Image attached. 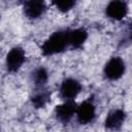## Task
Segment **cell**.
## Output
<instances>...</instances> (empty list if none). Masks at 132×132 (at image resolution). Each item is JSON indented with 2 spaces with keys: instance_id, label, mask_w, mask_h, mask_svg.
Segmentation results:
<instances>
[{
  "instance_id": "cell-1",
  "label": "cell",
  "mask_w": 132,
  "mask_h": 132,
  "mask_svg": "<svg viewBox=\"0 0 132 132\" xmlns=\"http://www.w3.org/2000/svg\"><path fill=\"white\" fill-rule=\"evenodd\" d=\"M69 45V30H58L48 36L41 45V53L45 57L60 54Z\"/></svg>"
},
{
  "instance_id": "cell-2",
  "label": "cell",
  "mask_w": 132,
  "mask_h": 132,
  "mask_svg": "<svg viewBox=\"0 0 132 132\" xmlns=\"http://www.w3.org/2000/svg\"><path fill=\"white\" fill-rule=\"evenodd\" d=\"M25 61H26V54L24 48L22 46L15 45L11 47L6 55L5 58L6 70L10 73H15L22 68Z\"/></svg>"
},
{
  "instance_id": "cell-3",
  "label": "cell",
  "mask_w": 132,
  "mask_h": 132,
  "mask_svg": "<svg viewBox=\"0 0 132 132\" xmlns=\"http://www.w3.org/2000/svg\"><path fill=\"white\" fill-rule=\"evenodd\" d=\"M126 71V65L122 58L112 57L104 65L103 74L108 80H118L120 79Z\"/></svg>"
},
{
  "instance_id": "cell-4",
  "label": "cell",
  "mask_w": 132,
  "mask_h": 132,
  "mask_svg": "<svg viewBox=\"0 0 132 132\" xmlns=\"http://www.w3.org/2000/svg\"><path fill=\"white\" fill-rule=\"evenodd\" d=\"M81 89L82 87L79 80L73 77H67L63 79V81L60 85V89H59L60 97L64 101L74 100L80 93Z\"/></svg>"
},
{
  "instance_id": "cell-5",
  "label": "cell",
  "mask_w": 132,
  "mask_h": 132,
  "mask_svg": "<svg viewBox=\"0 0 132 132\" xmlns=\"http://www.w3.org/2000/svg\"><path fill=\"white\" fill-rule=\"evenodd\" d=\"M76 120L80 125L92 123L96 118V105L94 101L89 98L82 101L76 108Z\"/></svg>"
},
{
  "instance_id": "cell-6",
  "label": "cell",
  "mask_w": 132,
  "mask_h": 132,
  "mask_svg": "<svg viewBox=\"0 0 132 132\" xmlns=\"http://www.w3.org/2000/svg\"><path fill=\"white\" fill-rule=\"evenodd\" d=\"M76 108H77V105L74 102V100L64 101L63 103L55 107L54 114L60 123L67 124L71 121L73 116L76 113Z\"/></svg>"
},
{
  "instance_id": "cell-7",
  "label": "cell",
  "mask_w": 132,
  "mask_h": 132,
  "mask_svg": "<svg viewBox=\"0 0 132 132\" xmlns=\"http://www.w3.org/2000/svg\"><path fill=\"white\" fill-rule=\"evenodd\" d=\"M129 11V6L127 2L113 0L110 1L105 7V14L107 18L114 21H122Z\"/></svg>"
},
{
  "instance_id": "cell-8",
  "label": "cell",
  "mask_w": 132,
  "mask_h": 132,
  "mask_svg": "<svg viewBox=\"0 0 132 132\" xmlns=\"http://www.w3.org/2000/svg\"><path fill=\"white\" fill-rule=\"evenodd\" d=\"M126 118H127V114L124 109L114 108L107 113L104 120V126L108 130H112V131L120 130L124 125Z\"/></svg>"
},
{
  "instance_id": "cell-9",
  "label": "cell",
  "mask_w": 132,
  "mask_h": 132,
  "mask_svg": "<svg viewBox=\"0 0 132 132\" xmlns=\"http://www.w3.org/2000/svg\"><path fill=\"white\" fill-rule=\"evenodd\" d=\"M24 14L30 20L39 19L46 10V4L43 1H25L23 4Z\"/></svg>"
},
{
  "instance_id": "cell-10",
  "label": "cell",
  "mask_w": 132,
  "mask_h": 132,
  "mask_svg": "<svg viewBox=\"0 0 132 132\" xmlns=\"http://www.w3.org/2000/svg\"><path fill=\"white\" fill-rule=\"evenodd\" d=\"M88 39V31L85 28L69 30V45L73 48H80Z\"/></svg>"
},
{
  "instance_id": "cell-11",
  "label": "cell",
  "mask_w": 132,
  "mask_h": 132,
  "mask_svg": "<svg viewBox=\"0 0 132 132\" xmlns=\"http://www.w3.org/2000/svg\"><path fill=\"white\" fill-rule=\"evenodd\" d=\"M30 100L35 108H43L51 101V93L45 88L36 89Z\"/></svg>"
},
{
  "instance_id": "cell-12",
  "label": "cell",
  "mask_w": 132,
  "mask_h": 132,
  "mask_svg": "<svg viewBox=\"0 0 132 132\" xmlns=\"http://www.w3.org/2000/svg\"><path fill=\"white\" fill-rule=\"evenodd\" d=\"M31 78L36 89L44 88L48 80V72L44 67H41V66L37 67L36 69L33 70L31 74Z\"/></svg>"
},
{
  "instance_id": "cell-13",
  "label": "cell",
  "mask_w": 132,
  "mask_h": 132,
  "mask_svg": "<svg viewBox=\"0 0 132 132\" xmlns=\"http://www.w3.org/2000/svg\"><path fill=\"white\" fill-rule=\"evenodd\" d=\"M53 5H55V7L59 11H61V12H67V11L71 10L75 6V1H71V0L53 1Z\"/></svg>"
},
{
  "instance_id": "cell-14",
  "label": "cell",
  "mask_w": 132,
  "mask_h": 132,
  "mask_svg": "<svg viewBox=\"0 0 132 132\" xmlns=\"http://www.w3.org/2000/svg\"><path fill=\"white\" fill-rule=\"evenodd\" d=\"M127 35H128V39L132 42V25L129 27V29H128V34H127Z\"/></svg>"
}]
</instances>
